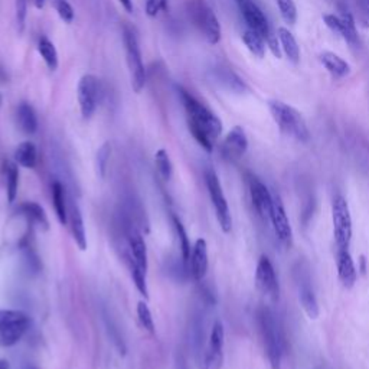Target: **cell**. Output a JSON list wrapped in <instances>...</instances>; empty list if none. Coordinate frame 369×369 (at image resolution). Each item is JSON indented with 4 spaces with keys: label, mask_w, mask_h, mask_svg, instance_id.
Returning a JSON list of instances; mask_svg holds the SVG:
<instances>
[{
    "label": "cell",
    "mask_w": 369,
    "mask_h": 369,
    "mask_svg": "<svg viewBox=\"0 0 369 369\" xmlns=\"http://www.w3.org/2000/svg\"><path fill=\"white\" fill-rule=\"evenodd\" d=\"M184 111L188 116V127L194 139L199 143L202 149L211 153L217 139L222 133V121L207 106H203L191 93L183 88H178Z\"/></svg>",
    "instance_id": "1"
},
{
    "label": "cell",
    "mask_w": 369,
    "mask_h": 369,
    "mask_svg": "<svg viewBox=\"0 0 369 369\" xmlns=\"http://www.w3.org/2000/svg\"><path fill=\"white\" fill-rule=\"evenodd\" d=\"M258 326L272 369H281V361L285 351V336L280 319L269 307L258 311Z\"/></svg>",
    "instance_id": "2"
},
{
    "label": "cell",
    "mask_w": 369,
    "mask_h": 369,
    "mask_svg": "<svg viewBox=\"0 0 369 369\" xmlns=\"http://www.w3.org/2000/svg\"><path fill=\"white\" fill-rule=\"evenodd\" d=\"M269 109L277 126L284 134L296 139L297 141H309V127H307L304 118L296 109L278 100H272L269 102Z\"/></svg>",
    "instance_id": "3"
},
{
    "label": "cell",
    "mask_w": 369,
    "mask_h": 369,
    "mask_svg": "<svg viewBox=\"0 0 369 369\" xmlns=\"http://www.w3.org/2000/svg\"><path fill=\"white\" fill-rule=\"evenodd\" d=\"M31 327V317L16 309L0 311V346L12 347L26 335Z\"/></svg>",
    "instance_id": "4"
},
{
    "label": "cell",
    "mask_w": 369,
    "mask_h": 369,
    "mask_svg": "<svg viewBox=\"0 0 369 369\" xmlns=\"http://www.w3.org/2000/svg\"><path fill=\"white\" fill-rule=\"evenodd\" d=\"M123 40H125V49H126V63L130 74L132 87L134 93H141V90L146 86V68L143 64L141 51L136 33L133 29L126 28L125 33H123Z\"/></svg>",
    "instance_id": "5"
},
{
    "label": "cell",
    "mask_w": 369,
    "mask_h": 369,
    "mask_svg": "<svg viewBox=\"0 0 369 369\" xmlns=\"http://www.w3.org/2000/svg\"><path fill=\"white\" fill-rule=\"evenodd\" d=\"M332 223L338 250H347L352 240V217L350 205L340 195L335 196L332 202Z\"/></svg>",
    "instance_id": "6"
},
{
    "label": "cell",
    "mask_w": 369,
    "mask_h": 369,
    "mask_svg": "<svg viewBox=\"0 0 369 369\" xmlns=\"http://www.w3.org/2000/svg\"><path fill=\"white\" fill-rule=\"evenodd\" d=\"M189 15L195 26L207 39V42L217 45L221 40V24L214 10L202 0H195L189 6Z\"/></svg>",
    "instance_id": "7"
},
{
    "label": "cell",
    "mask_w": 369,
    "mask_h": 369,
    "mask_svg": "<svg viewBox=\"0 0 369 369\" xmlns=\"http://www.w3.org/2000/svg\"><path fill=\"white\" fill-rule=\"evenodd\" d=\"M205 183H207V189L212 202V207L215 210L217 219L219 222V227L223 233H230L233 228V218L231 211L228 207L227 198L223 195L221 182L218 179V175L214 169H208L205 172Z\"/></svg>",
    "instance_id": "8"
},
{
    "label": "cell",
    "mask_w": 369,
    "mask_h": 369,
    "mask_svg": "<svg viewBox=\"0 0 369 369\" xmlns=\"http://www.w3.org/2000/svg\"><path fill=\"white\" fill-rule=\"evenodd\" d=\"M101 83L93 74H86L79 78L77 87V98L81 116L84 120H88L94 116L98 102L101 98Z\"/></svg>",
    "instance_id": "9"
},
{
    "label": "cell",
    "mask_w": 369,
    "mask_h": 369,
    "mask_svg": "<svg viewBox=\"0 0 369 369\" xmlns=\"http://www.w3.org/2000/svg\"><path fill=\"white\" fill-rule=\"evenodd\" d=\"M256 287L257 290L272 300L278 299L280 285L276 276V270L267 256H261L256 270Z\"/></svg>",
    "instance_id": "10"
},
{
    "label": "cell",
    "mask_w": 369,
    "mask_h": 369,
    "mask_svg": "<svg viewBox=\"0 0 369 369\" xmlns=\"http://www.w3.org/2000/svg\"><path fill=\"white\" fill-rule=\"evenodd\" d=\"M247 183L254 210L264 222H270L273 210V195L270 194L267 187L254 175L247 176Z\"/></svg>",
    "instance_id": "11"
},
{
    "label": "cell",
    "mask_w": 369,
    "mask_h": 369,
    "mask_svg": "<svg viewBox=\"0 0 369 369\" xmlns=\"http://www.w3.org/2000/svg\"><path fill=\"white\" fill-rule=\"evenodd\" d=\"M238 6L244 16L245 24H247L250 29L260 33L267 42L274 38L267 17H265L262 10L253 2V0H241V2H238Z\"/></svg>",
    "instance_id": "12"
},
{
    "label": "cell",
    "mask_w": 369,
    "mask_h": 369,
    "mask_svg": "<svg viewBox=\"0 0 369 369\" xmlns=\"http://www.w3.org/2000/svg\"><path fill=\"white\" fill-rule=\"evenodd\" d=\"M270 222L273 225L274 234L280 241V244L287 249H290L293 242V231L290 227L289 218H287L284 205L278 195H273V210H272Z\"/></svg>",
    "instance_id": "13"
},
{
    "label": "cell",
    "mask_w": 369,
    "mask_h": 369,
    "mask_svg": "<svg viewBox=\"0 0 369 369\" xmlns=\"http://www.w3.org/2000/svg\"><path fill=\"white\" fill-rule=\"evenodd\" d=\"M223 342H225V331L222 323L218 320L214 323L208 350L205 352L203 358V369H219L223 359Z\"/></svg>",
    "instance_id": "14"
},
{
    "label": "cell",
    "mask_w": 369,
    "mask_h": 369,
    "mask_svg": "<svg viewBox=\"0 0 369 369\" xmlns=\"http://www.w3.org/2000/svg\"><path fill=\"white\" fill-rule=\"evenodd\" d=\"M249 149V139L241 126H235L223 139L221 153L222 157L228 162H237Z\"/></svg>",
    "instance_id": "15"
},
{
    "label": "cell",
    "mask_w": 369,
    "mask_h": 369,
    "mask_svg": "<svg viewBox=\"0 0 369 369\" xmlns=\"http://www.w3.org/2000/svg\"><path fill=\"white\" fill-rule=\"evenodd\" d=\"M208 245L203 238L196 240L188 262V272L196 281H202L208 272Z\"/></svg>",
    "instance_id": "16"
},
{
    "label": "cell",
    "mask_w": 369,
    "mask_h": 369,
    "mask_svg": "<svg viewBox=\"0 0 369 369\" xmlns=\"http://www.w3.org/2000/svg\"><path fill=\"white\" fill-rule=\"evenodd\" d=\"M127 241H129V251H130V267H137L141 272L148 273V269H149L148 247L141 234L136 228H130Z\"/></svg>",
    "instance_id": "17"
},
{
    "label": "cell",
    "mask_w": 369,
    "mask_h": 369,
    "mask_svg": "<svg viewBox=\"0 0 369 369\" xmlns=\"http://www.w3.org/2000/svg\"><path fill=\"white\" fill-rule=\"evenodd\" d=\"M297 284H299V300H300L303 311L311 319H317L320 313L319 303L312 289V283H311L309 276L300 274Z\"/></svg>",
    "instance_id": "18"
},
{
    "label": "cell",
    "mask_w": 369,
    "mask_h": 369,
    "mask_svg": "<svg viewBox=\"0 0 369 369\" xmlns=\"http://www.w3.org/2000/svg\"><path fill=\"white\" fill-rule=\"evenodd\" d=\"M338 277L343 287L352 289L358 278V272L355 267V262L347 250H338Z\"/></svg>",
    "instance_id": "19"
},
{
    "label": "cell",
    "mask_w": 369,
    "mask_h": 369,
    "mask_svg": "<svg viewBox=\"0 0 369 369\" xmlns=\"http://www.w3.org/2000/svg\"><path fill=\"white\" fill-rule=\"evenodd\" d=\"M68 222H70V230H71L72 238H74L75 244L78 245V249L81 251H86L88 247V242H87L84 218H83V214H81L79 208L74 203L68 208Z\"/></svg>",
    "instance_id": "20"
},
{
    "label": "cell",
    "mask_w": 369,
    "mask_h": 369,
    "mask_svg": "<svg viewBox=\"0 0 369 369\" xmlns=\"http://www.w3.org/2000/svg\"><path fill=\"white\" fill-rule=\"evenodd\" d=\"M319 61L322 65L326 68V71L329 72L333 78H345L351 74V65L346 63L343 58H340L338 54L324 51L319 55Z\"/></svg>",
    "instance_id": "21"
},
{
    "label": "cell",
    "mask_w": 369,
    "mask_h": 369,
    "mask_svg": "<svg viewBox=\"0 0 369 369\" xmlns=\"http://www.w3.org/2000/svg\"><path fill=\"white\" fill-rule=\"evenodd\" d=\"M19 212L22 214L31 225H33V227L42 230V231H48L49 230V221H48V217L44 211V208L40 207L39 203L36 202H24L22 205L19 207Z\"/></svg>",
    "instance_id": "22"
},
{
    "label": "cell",
    "mask_w": 369,
    "mask_h": 369,
    "mask_svg": "<svg viewBox=\"0 0 369 369\" xmlns=\"http://www.w3.org/2000/svg\"><path fill=\"white\" fill-rule=\"evenodd\" d=\"M277 38L280 42V48L287 56V59H289L292 64L297 65L300 63V47L297 44L295 35L287 28H278Z\"/></svg>",
    "instance_id": "23"
},
{
    "label": "cell",
    "mask_w": 369,
    "mask_h": 369,
    "mask_svg": "<svg viewBox=\"0 0 369 369\" xmlns=\"http://www.w3.org/2000/svg\"><path fill=\"white\" fill-rule=\"evenodd\" d=\"M16 120L19 129L25 134H35L38 130V117L29 102H20L16 109Z\"/></svg>",
    "instance_id": "24"
},
{
    "label": "cell",
    "mask_w": 369,
    "mask_h": 369,
    "mask_svg": "<svg viewBox=\"0 0 369 369\" xmlns=\"http://www.w3.org/2000/svg\"><path fill=\"white\" fill-rule=\"evenodd\" d=\"M51 192H52L54 210H55L56 218L61 223L67 225L68 223V207H67V196H65L63 183L58 182V180H54L52 187H51Z\"/></svg>",
    "instance_id": "25"
},
{
    "label": "cell",
    "mask_w": 369,
    "mask_h": 369,
    "mask_svg": "<svg viewBox=\"0 0 369 369\" xmlns=\"http://www.w3.org/2000/svg\"><path fill=\"white\" fill-rule=\"evenodd\" d=\"M15 162L19 166L35 169L38 163V149L32 141H22L15 150Z\"/></svg>",
    "instance_id": "26"
},
{
    "label": "cell",
    "mask_w": 369,
    "mask_h": 369,
    "mask_svg": "<svg viewBox=\"0 0 369 369\" xmlns=\"http://www.w3.org/2000/svg\"><path fill=\"white\" fill-rule=\"evenodd\" d=\"M215 79L222 87L228 88L233 93L241 94V93L247 91V86H245L244 81L237 74H234L231 70H227V68L215 70Z\"/></svg>",
    "instance_id": "27"
},
{
    "label": "cell",
    "mask_w": 369,
    "mask_h": 369,
    "mask_svg": "<svg viewBox=\"0 0 369 369\" xmlns=\"http://www.w3.org/2000/svg\"><path fill=\"white\" fill-rule=\"evenodd\" d=\"M242 42L247 47V49L257 58H264L265 51H267V40H265L260 33L247 28L242 33Z\"/></svg>",
    "instance_id": "28"
},
{
    "label": "cell",
    "mask_w": 369,
    "mask_h": 369,
    "mask_svg": "<svg viewBox=\"0 0 369 369\" xmlns=\"http://www.w3.org/2000/svg\"><path fill=\"white\" fill-rule=\"evenodd\" d=\"M36 49H38V54L40 55V58L44 59L45 65L51 71H55L58 68V64H59V58H58V51H56L54 42H51L47 36H40L38 40Z\"/></svg>",
    "instance_id": "29"
},
{
    "label": "cell",
    "mask_w": 369,
    "mask_h": 369,
    "mask_svg": "<svg viewBox=\"0 0 369 369\" xmlns=\"http://www.w3.org/2000/svg\"><path fill=\"white\" fill-rule=\"evenodd\" d=\"M340 22H342V32H340V36L346 40L347 44L352 45V47H356L359 39H358V31H356V25H355V19L354 16L347 12L346 9H342L340 10Z\"/></svg>",
    "instance_id": "30"
},
{
    "label": "cell",
    "mask_w": 369,
    "mask_h": 369,
    "mask_svg": "<svg viewBox=\"0 0 369 369\" xmlns=\"http://www.w3.org/2000/svg\"><path fill=\"white\" fill-rule=\"evenodd\" d=\"M5 176H6V194L10 203L15 202L19 188V169L17 163L6 160L5 162Z\"/></svg>",
    "instance_id": "31"
},
{
    "label": "cell",
    "mask_w": 369,
    "mask_h": 369,
    "mask_svg": "<svg viewBox=\"0 0 369 369\" xmlns=\"http://www.w3.org/2000/svg\"><path fill=\"white\" fill-rule=\"evenodd\" d=\"M173 225H175V230L178 234V240H179V247H180V253H182V260L183 262L188 265L189 258H191V253H192V247H191V241L188 237L187 230H184L182 221L173 215Z\"/></svg>",
    "instance_id": "32"
},
{
    "label": "cell",
    "mask_w": 369,
    "mask_h": 369,
    "mask_svg": "<svg viewBox=\"0 0 369 369\" xmlns=\"http://www.w3.org/2000/svg\"><path fill=\"white\" fill-rule=\"evenodd\" d=\"M155 165L157 169L159 176L163 180H171L172 175H173V165H172V160L169 157V153L165 149H159L155 155Z\"/></svg>",
    "instance_id": "33"
},
{
    "label": "cell",
    "mask_w": 369,
    "mask_h": 369,
    "mask_svg": "<svg viewBox=\"0 0 369 369\" xmlns=\"http://www.w3.org/2000/svg\"><path fill=\"white\" fill-rule=\"evenodd\" d=\"M280 15L285 24L295 25L297 20V8L295 0H276Z\"/></svg>",
    "instance_id": "34"
},
{
    "label": "cell",
    "mask_w": 369,
    "mask_h": 369,
    "mask_svg": "<svg viewBox=\"0 0 369 369\" xmlns=\"http://www.w3.org/2000/svg\"><path fill=\"white\" fill-rule=\"evenodd\" d=\"M137 317L143 329L148 331L149 333H155V320L146 301H140L137 304Z\"/></svg>",
    "instance_id": "35"
},
{
    "label": "cell",
    "mask_w": 369,
    "mask_h": 369,
    "mask_svg": "<svg viewBox=\"0 0 369 369\" xmlns=\"http://www.w3.org/2000/svg\"><path fill=\"white\" fill-rule=\"evenodd\" d=\"M52 6L63 22L72 24V20L75 17V12L68 0H52Z\"/></svg>",
    "instance_id": "36"
},
{
    "label": "cell",
    "mask_w": 369,
    "mask_h": 369,
    "mask_svg": "<svg viewBox=\"0 0 369 369\" xmlns=\"http://www.w3.org/2000/svg\"><path fill=\"white\" fill-rule=\"evenodd\" d=\"M110 156H111V146L110 143H104L98 152H97V171L100 173L101 178L106 176L107 168H109V162H110Z\"/></svg>",
    "instance_id": "37"
},
{
    "label": "cell",
    "mask_w": 369,
    "mask_h": 369,
    "mask_svg": "<svg viewBox=\"0 0 369 369\" xmlns=\"http://www.w3.org/2000/svg\"><path fill=\"white\" fill-rule=\"evenodd\" d=\"M28 17V0H16V26L17 32L22 33Z\"/></svg>",
    "instance_id": "38"
},
{
    "label": "cell",
    "mask_w": 369,
    "mask_h": 369,
    "mask_svg": "<svg viewBox=\"0 0 369 369\" xmlns=\"http://www.w3.org/2000/svg\"><path fill=\"white\" fill-rule=\"evenodd\" d=\"M145 10L149 17H156L160 12L168 10V0H146Z\"/></svg>",
    "instance_id": "39"
},
{
    "label": "cell",
    "mask_w": 369,
    "mask_h": 369,
    "mask_svg": "<svg viewBox=\"0 0 369 369\" xmlns=\"http://www.w3.org/2000/svg\"><path fill=\"white\" fill-rule=\"evenodd\" d=\"M358 17L363 28H369V0H356Z\"/></svg>",
    "instance_id": "40"
},
{
    "label": "cell",
    "mask_w": 369,
    "mask_h": 369,
    "mask_svg": "<svg viewBox=\"0 0 369 369\" xmlns=\"http://www.w3.org/2000/svg\"><path fill=\"white\" fill-rule=\"evenodd\" d=\"M323 22L326 24V26L329 28L333 33L340 35L342 32V22H340V17L332 13H326L323 15Z\"/></svg>",
    "instance_id": "41"
},
{
    "label": "cell",
    "mask_w": 369,
    "mask_h": 369,
    "mask_svg": "<svg viewBox=\"0 0 369 369\" xmlns=\"http://www.w3.org/2000/svg\"><path fill=\"white\" fill-rule=\"evenodd\" d=\"M118 2L121 3V6L125 8L129 13L133 12V0H118Z\"/></svg>",
    "instance_id": "42"
},
{
    "label": "cell",
    "mask_w": 369,
    "mask_h": 369,
    "mask_svg": "<svg viewBox=\"0 0 369 369\" xmlns=\"http://www.w3.org/2000/svg\"><path fill=\"white\" fill-rule=\"evenodd\" d=\"M28 2H31L36 9H44L47 0H28Z\"/></svg>",
    "instance_id": "43"
},
{
    "label": "cell",
    "mask_w": 369,
    "mask_h": 369,
    "mask_svg": "<svg viewBox=\"0 0 369 369\" xmlns=\"http://www.w3.org/2000/svg\"><path fill=\"white\" fill-rule=\"evenodd\" d=\"M0 369H10L9 363L6 361H3V359H0Z\"/></svg>",
    "instance_id": "44"
},
{
    "label": "cell",
    "mask_w": 369,
    "mask_h": 369,
    "mask_svg": "<svg viewBox=\"0 0 369 369\" xmlns=\"http://www.w3.org/2000/svg\"><path fill=\"white\" fill-rule=\"evenodd\" d=\"M22 369H39V368H36V366H33V365H26V366H24Z\"/></svg>",
    "instance_id": "45"
},
{
    "label": "cell",
    "mask_w": 369,
    "mask_h": 369,
    "mask_svg": "<svg viewBox=\"0 0 369 369\" xmlns=\"http://www.w3.org/2000/svg\"><path fill=\"white\" fill-rule=\"evenodd\" d=\"M2 104H3V95L0 93V107H2Z\"/></svg>",
    "instance_id": "46"
},
{
    "label": "cell",
    "mask_w": 369,
    "mask_h": 369,
    "mask_svg": "<svg viewBox=\"0 0 369 369\" xmlns=\"http://www.w3.org/2000/svg\"><path fill=\"white\" fill-rule=\"evenodd\" d=\"M238 2H241V0H237V3H238Z\"/></svg>",
    "instance_id": "47"
}]
</instances>
